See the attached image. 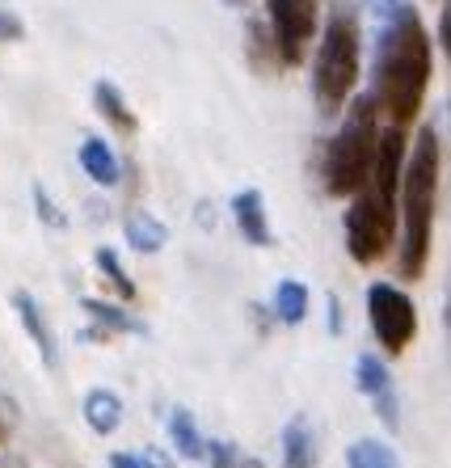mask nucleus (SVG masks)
<instances>
[{
  "label": "nucleus",
  "mask_w": 451,
  "mask_h": 468,
  "mask_svg": "<svg viewBox=\"0 0 451 468\" xmlns=\"http://www.w3.org/2000/svg\"><path fill=\"white\" fill-rule=\"evenodd\" d=\"M435 72V43L418 5H401L380 22L372 47V101L388 127H414Z\"/></svg>",
  "instance_id": "1"
},
{
  "label": "nucleus",
  "mask_w": 451,
  "mask_h": 468,
  "mask_svg": "<svg viewBox=\"0 0 451 468\" xmlns=\"http://www.w3.org/2000/svg\"><path fill=\"white\" fill-rule=\"evenodd\" d=\"M409 131L384 127L380 131V148L367 182L346 198V216H341V237L346 253L359 266L384 261L396 240V198H401V169H405Z\"/></svg>",
  "instance_id": "2"
},
{
  "label": "nucleus",
  "mask_w": 451,
  "mask_h": 468,
  "mask_svg": "<svg viewBox=\"0 0 451 468\" xmlns=\"http://www.w3.org/2000/svg\"><path fill=\"white\" fill-rule=\"evenodd\" d=\"M439 182H443V144L439 131L422 122L414 144L405 148L401 169V198H396V274L405 283H418L430 266V240H435V216H439Z\"/></svg>",
  "instance_id": "3"
},
{
  "label": "nucleus",
  "mask_w": 451,
  "mask_h": 468,
  "mask_svg": "<svg viewBox=\"0 0 451 468\" xmlns=\"http://www.w3.org/2000/svg\"><path fill=\"white\" fill-rule=\"evenodd\" d=\"M320 38L309 51V80H312V106L320 119H338L346 101L359 89L363 72V30H359V13L338 0L320 26Z\"/></svg>",
  "instance_id": "4"
},
{
  "label": "nucleus",
  "mask_w": 451,
  "mask_h": 468,
  "mask_svg": "<svg viewBox=\"0 0 451 468\" xmlns=\"http://www.w3.org/2000/svg\"><path fill=\"white\" fill-rule=\"evenodd\" d=\"M380 131H384V119H380L372 93H354L341 110L338 131L320 153V186L330 198H351L367 182L375 165V148H380Z\"/></svg>",
  "instance_id": "5"
},
{
  "label": "nucleus",
  "mask_w": 451,
  "mask_h": 468,
  "mask_svg": "<svg viewBox=\"0 0 451 468\" xmlns=\"http://www.w3.org/2000/svg\"><path fill=\"white\" fill-rule=\"evenodd\" d=\"M320 30V0H266V34L278 68H304Z\"/></svg>",
  "instance_id": "6"
},
{
  "label": "nucleus",
  "mask_w": 451,
  "mask_h": 468,
  "mask_svg": "<svg viewBox=\"0 0 451 468\" xmlns=\"http://www.w3.org/2000/svg\"><path fill=\"white\" fill-rule=\"evenodd\" d=\"M367 325H372L375 342L388 350V359H396L418 338V308H414L409 292L380 279L367 287Z\"/></svg>",
  "instance_id": "7"
},
{
  "label": "nucleus",
  "mask_w": 451,
  "mask_h": 468,
  "mask_svg": "<svg viewBox=\"0 0 451 468\" xmlns=\"http://www.w3.org/2000/svg\"><path fill=\"white\" fill-rule=\"evenodd\" d=\"M354 388L375 405V418H380L388 431L401 426V397H396V384L380 355H359V359H354Z\"/></svg>",
  "instance_id": "8"
},
{
  "label": "nucleus",
  "mask_w": 451,
  "mask_h": 468,
  "mask_svg": "<svg viewBox=\"0 0 451 468\" xmlns=\"http://www.w3.org/2000/svg\"><path fill=\"white\" fill-rule=\"evenodd\" d=\"M85 316L93 321V329H85L80 338L89 342H106V338H148V325H143L135 313H127L122 304H110V300H80Z\"/></svg>",
  "instance_id": "9"
},
{
  "label": "nucleus",
  "mask_w": 451,
  "mask_h": 468,
  "mask_svg": "<svg viewBox=\"0 0 451 468\" xmlns=\"http://www.w3.org/2000/svg\"><path fill=\"white\" fill-rule=\"evenodd\" d=\"M232 224L236 232L245 237V245H254V250H270L275 245V229H270V211H266V195L257 186H245L232 195Z\"/></svg>",
  "instance_id": "10"
},
{
  "label": "nucleus",
  "mask_w": 451,
  "mask_h": 468,
  "mask_svg": "<svg viewBox=\"0 0 451 468\" xmlns=\"http://www.w3.org/2000/svg\"><path fill=\"white\" fill-rule=\"evenodd\" d=\"M9 304H13V313H17V325L26 329V338H30L34 350H38L43 367L56 371L59 367V346H56V334H51V325H47V316H43V304H38L26 287H17V292L9 295Z\"/></svg>",
  "instance_id": "11"
},
{
  "label": "nucleus",
  "mask_w": 451,
  "mask_h": 468,
  "mask_svg": "<svg viewBox=\"0 0 451 468\" xmlns=\"http://www.w3.org/2000/svg\"><path fill=\"white\" fill-rule=\"evenodd\" d=\"M77 161H80V169H85V177H93L101 190H114V186L122 182V161L114 156V148L101 140V135H85V140H80Z\"/></svg>",
  "instance_id": "12"
},
{
  "label": "nucleus",
  "mask_w": 451,
  "mask_h": 468,
  "mask_svg": "<svg viewBox=\"0 0 451 468\" xmlns=\"http://www.w3.org/2000/svg\"><path fill=\"white\" fill-rule=\"evenodd\" d=\"M93 110H98L101 119L110 122L119 135H135L140 131V114L131 110V101H127V93H122L114 80H93Z\"/></svg>",
  "instance_id": "13"
},
{
  "label": "nucleus",
  "mask_w": 451,
  "mask_h": 468,
  "mask_svg": "<svg viewBox=\"0 0 451 468\" xmlns=\"http://www.w3.org/2000/svg\"><path fill=\"white\" fill-rule=\"evenodd\" d=\"M122 237H127V245L135 253H161L169 245V224L161 216H152V211L135 207L122 216Z\"/></svg>",
  "instance_id": "14"
},
{
  "label": "nucleus",
  "mask_w": 451,
  "mask_h": 468,
  "mask_svg": "<svg viewBox=\"0 0 451 468\" xmlns=\"http://www.w3.org/2000/svg\"><path fill=\"white\" fill-rule=\"evenodd\" d=\"M317 460H320L317 431L309 426L304 414H296L283 426V468H317Z\"/></svg>",
  "instance_id": "15"
},
{
  "label": "nucleus",
  "mask_w": 451,
  "mask_h": 468,
  "mask_svg": "<svg viewBox=\"0 0 451 468\" xmlns=\"http://www.w3.org/2000/svg\"><path fill=\"white\" fill-rule=\"evenodd\" d=\"M309 304H312V295H309V287L299 283V279H278V287H275V295H270V308L266 313L275 316L278 325H304L309 321Z\"/></svg>",
  "instance_id": "16"
},
{
  "label": "nucleus",
  "mask_w": 451,
  "mask_h": 468,
  "mask_svg": "<svg viewBox=\"0 0 451 468\" xmlns=\"http://www.w3.org/2000/svg\"><path fill=\"white\" fill-rule=\"evenodd\" d=\"M80 414H85V422L93 426V435H114L122 426V401L119 392L110 388H89L85 401H80Z\"/></svg>",
  "instance_id": "17"
},
{
  "label": "nucleus",
  "mask_w": 451,
  "mask_h": 468,
  "mask_svg": "<svg viewBox=\"0 0 451 468\" xmlns=\"http://www.w3.org/2000/svg\"><path fill=\"white\" fill-rule=\"evenodd\" d=\"M169 439H173V452L182 460H203V452H207V435L198 431L194 414H190L186 405H177L173 414H169Z\"/></svg>",
  "instance_id": "18"
},
{
  "label": "nucleus",
  "mask_w": 451,
  "mask_h": 468,
  "mask_svg": "<svg viewBox=\"0 0 451 468\" xmlns=\"http://www.w3.org/2000/svg\"><path fill=\"white\" fill-rule=\"evenodd\" d=\"M346 468H401V460L384 439H354L346 447Z\"/></svg>",
  "instance_id": "19"
},
{
  "label": "nucleus",
  "mask_w": 451,
  "mask_h": 468,
  "mask_svg": "<svg viewBox=\"0 0 451 468\" xmlns=\"http://www.w3.org/2000/svg\"><path fill=\"white\" fill-rule=\"evenodd\" d=\"M93 266H98V271H101V279H106V283H110L114 292H119V300H122V304H131L135 295H140V287H135V279H131V274H127V266H122V261H119V253H114L110 245H101V250L93 253Z\"/></svg>",
  "instance_id": "20"
},
{
  "label": "nucleus",
  "mask_w": 451,
  "mask_h": 468,
  "mask_svg": "<svg viewBox=\"0 0 451 468\" xmlns=\"http://www.w3.org/2000/svg\"><path fill=\"white\" fill-rule=\"evenodd\" d=\"M245 43H249V64L266 68V72H278L275 43H270V34H266V22H249V30H245Z\"/></svg>",
  "instance_id": "21"
},
{
  "label": "nucleus",
  "mask_w": 451,
  "mask_h": 468,
  "mask_svg": "<svg viewBox=\"0 0 451 468\" xmlns=\"http://www.w3.org/2000/svg\"><path fill=\"white\" fill-rule=\"evenodd\" d=\"M34 207H38V219H43V224H51V229H68L64 211H59L56 203L47 198V190H43V186H34Z\"/></svg>",
  "instance_id": "22"
},
{
  "label": "nucleus",
  "mask_w": 451,
  "mask_h": 468,
  "mask_svg": "<svg viewBox=\"0 0 451 468\" xmlns=\"http://www.w3.org/2000/svg\"><path fill=\"white\" fill-rule=\"evenodd\" d=\"M22 38H26L22 17H17V13H9L5 5H0V43L13 47V43H22Z\"/></svg>",
  "instance_id": "23"
},
{
  "label": "nucleus",
  "mask_w": 451,
  "mask_h": 468,
  "mask_svg": "<svg viewBox=\"0 0 451 468\" xmlns=\"http://www.w3.org/2000/svg\"><path fill=\"white\" fill-rule=\"evenodd\" d=\"M439 47L451 59V0H443V9H439Z\"/></svg>",
  "instance_id": "24"
},
{
  "label": "nucleus",
  "mask_w": 451,
  "mask_h": 468,
  "mask_svg": "<svg viewBox=\"0 0 451 468\" xmlns=\"http://www.w3.org/2000/svg\"><path fill=\"white\" fill-rule=\"evenodd\" d=\"M140 460H143V464H148V468H177L173 460H169L165 452H161V447H143V452H140Z\"/></svg>",
  "instance_id": "25"
},
{
  "label": "nucleus",
  "mask_w": 451,
  "mask_h": 468,
  "mask_svg": "<svg viewBox=\"0 0 451 468\" xmlns=\"http://www.w3.org/2000/svg\"><path fill=\"white\" fill-rule=\"evenodd\" d=\"M401 5H409V0H367V9H372L375 22H384L393 9H401Z\"/></svg>",
  "instance_id": "26"
},
{
  "label": "nucleus",
  "mask_w": 451,
  "mask_h": 468,
  "mask_svg": "<svg viewBox=\"0 0 451 468\" xmlns=\"http://www.w3.org/2000/svg\"><path fill=\"white\" fill-rule=\"evenodd\" d=\"M110 468H148L135 452H110Z\"/></svg>",
  "instance_id": "27"
},
{
  "label": "nucleus",
  "mask_w": 451,
  "mask_h": 468,
  "mask_svg": "<svg viewBox=\"0 0 451 468\" xmlns=\"http://www.w3.org/2000/svg\"><path fill=\"white\" fill-rule=\"evenodd\" d=\"M325 308H330V334H341V304H338V295H325Z\"/></svg>",
  "instance_id": "28"
},
{
  "label": "nucleus",
  "mask_w": 451,
  "mask_h": 468,
  "mask_svg": "<svg viewBox=\"0 0 451 468\" xmlns=\"http://www.w3.org/2000/svg\"><path fill=\"white\" fill-rule=\"evenodd\" d=\"M236 468H266V464L257 456H241V464H236Z\"/></svg>",
  "instance_id": "29"
},
{
  "label": "nucleus",
  "mask_w": 451,
  "mask_h": 468,
  "mask_svg": "<svg viewBox=\"0 0 451 468\" xmlns=\"http://www.w3.org/2000/svg\"><path fill=\"white\" fill-rule=\"evenodd\" d=\"M9 443V422H5V414H0V447Z\"/></svg>",
  "instance_id": "30"
},
{
  "label": "nucleus",
  "mask_w": 451,
  "mask_h": 468,
  "mask_svg": "<svg viewBox=\"0 0 451 468\" xmlns=\"http://www.w3.org/2000/svg\"><path fill=\"white\" fill-rule=\"evenodd\" d=\"M224 5H245V0H224Z\"/></svg>",
  "instance_id": "31"
},
{
  "label": "nucleus",
  "mask_w": 451,
  "mask_h": 468,
  "mask_svg": "<svg viewBox=\"0 0 451 468\" xmlns=\"http://www.w3.org/2000/svg\"><path fill=\"white\" fill-rule=\"evenodd\" d=\"M447 321H451V304H447Z\"/></svg>",
  "instance_id": "32"
}]
</instances>
